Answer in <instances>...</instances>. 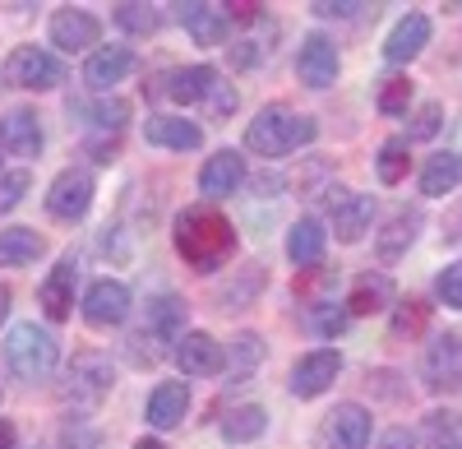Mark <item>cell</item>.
Here are the masks:
<instances>
[{
	"label": "cell",
	"instance_id": "obj_30",
	"mask_svg": "<svg viewBox=\"0 0 462 449\" xmlns=\"http://www.w3.org/2000/svg\"><path fill=\"white\" fill-rule=\"evenodd\" d=\"M462 185V154L453 148V154H430L426 167H420V195H430V200H444L453 195Z\"/></svg>",
	"mask_w": 462,
	"mask_h": 449
},
{
	"label": "cell",
	"instance_id": "obj_7",
	"mask_svg": "<svg viewBox=\"0 0 462 449\" xmlns=\"http://www.w3.org/2000/svg\"><path fill=\"white\" fill-rule=\"evenodd\" d=\"M93 195H97L93 172H88V167H65V172L47 185V213H51L56 222H79V218L93 209Z\"/></svg>",
	"mask_w": 462,
	"mask_h": 449
},
{
	"label": "cell",
	"instance_id": "obj_10",
	"mask_svg": "<svg viewBox=\"0 0 462 449\" xmlns=\"http://www.w3.org/2000/svg\"><path fill=\"white\" fill-rule=\"evenodd\" d=\"M337 70H342V56L333 47V37L328 33H305L300 47H296V74H300V84L305 89H328L337 80Z\"/></svg>",
	"mask_w": 462,
	"mask_h": 449
},
{
	"label": "cell",
	"instance_id": "obj_3",
	"mask_svg": "<svg viewBox=\"0 0 462 449\" xmlns=\"http://www.w3.org/2000/svg\"><path fill=\"white\" fill-rule=\"evenodd\" d=\"M111 385H116L111 357L97 352V348H84V352L69 357L65 376L56 380V403L60 407H74V413H93V407L111 394Z\"/></svg>",
	"mask_w": 462,
	"mask_h": 449
},
{
	"label": "cell",
	"instance_id": "obj_52",
	"mask_svg": "<svg viewBox=\"0 0 462 449\" xmlns=\"http://www.w3.org/2000/svg\"><path fill=\"white\" fill-rule=\"evenodd\" d=\"M134 449H167V444H162L158 435H139V440H134Z\"/></svg>",
	"mask_w": 462,
	"mask_h": 449
},
{
	"label": "cell",
	"instance_id": "obj_4",
	"mask_svg": "<svg viewBox=\"0 0 462 449\" xmlns=\"http://www.w3.org/2000/svg\"><path fill=\"white\" fill-rule=\"evenodd\" d=\"M60 361V343H56V333L42 329L37 320H19L10 333H5V366L14 370V376L23 385H37V380H47L51 370Z\"/></svg>",
	"mask_w": 462,
	"mask_h": 449
},
{
	"label": "cell",
	"instance_id": "obj_12",
	"mask_svg": "<svg viewBox=\"0 0 462 449\" xmlns=\"http://www.w3.org/2000/svg\"><path fill=\"white\" fill-rule=\"evenodd\" d=\"M97 37H102V19L97 14H88V10H74V5H65V10H56L51 14V47H60V51H97Z\"/></svg>",
	"mask_w": 462,
	"mask_h": 449
},
{
	"label": "cell",
	"instance_id": "obj_49",
	"mask_svg": "<svg viewBox=\"0 0 462 449\" xmlns=\"http://www.w3.org/2000/svg\"><path fill=\"white\" fill-rule=\"evenodd\" d=\"M263 61V51H254V42H236L231 47V65H241V70H254Z\"/></svg>",
	"mask_w": 462,
	"mask_h": 449
},
{
	"label": "cell",
	"instance_id": "obj_11",
	"mask_svg": "<svg viewBox=\"0 0 462 449\" xmlns=\"http://www.w3.org/2000/svg\"><path fill=\"white\" fill-rule=\"evenodd\" d=\"M171 357H176V366H180V376H195V380L226 370V348L213 339V333H204V329H189L185 339L171 348Z\"/></svg>",
	"mask_w": 462,
	"mask_h": 449
},
{
	"label": "cell",
	"instance_id": "obj_2",
	"mask_svg": "<svg viewBox=\"0 0 462 449\" xmlns=\"http://www.w3.org/2000/svg\"><path fill=\"white\" fill-rule=\"evenodd\" d=\"M315 135H319L315 117H305V111H296L287 102H268L245 126V148L254 158H287V154H296V148L315 144Z\"/></svg>",
	"mask_w": 462,
	"mask_h": 449
},
{
	"label": "cell",
	"instance_id": "obj_8",
	"mask_svg": "<svg viewBox=\"0 0 462 449\" xmlns=\"http://www.w3.org/2000/svg\"><path fill=\"white\" fill-rule=\"evenodd\" d=\"M337 376H342V352L337 348H315V352L296 357L291 376H287V389H291V398H319V394L333 389Z\"/></svg>",
	"mask_w": 462,
	"mask_h": 449
},
{
	"label": "cell",
	"instance_id": "obj_24",
	"mask_svg": "<svg viewBox=\"0 0 462 449\" xmlns=\"http://www.w3.org/2000/svg\"><path fill=\"white\" fill-rule=\"evenodd\" d=\"M130 70H134V51H130V47H97V51L84 61V84H88L93 93H111Z\"/></svg>",
	"mask_w": 462,
	"mask_h": 449
},
{
	"label": "cell",
	"instance_id": "obj_51",
	"mask_svg": "<svg viewBox=\"0 0 462 449\" xmlns=\"http://www.w3.org/2000/svg\"><path fill=\"white\" fill-rule=\"evenodd\" d=\"M10 306H14V292L0 283V324H5V315H10Z\"/></svg>",
	"mask_w": 462,
	"mask_h": 449
},
{
	"label": "cell",
	"instance_id": "obj_26",
	"mask_svg": "<svg viewBox=\"0 0 462 449\" xmlns=\"http://www.w3.org/2000/svg\"><path fill=\"white\" fill-rule=\"evenodd\" d=\"M268 287V269L259 265H241L236 274H231L226 283H222V292H217V311H226V315H236V311H245V306H254V296Z\"/></svg>",
	"mask_w": 462,
	"mask_h": 449
},
{
	"label": "cell",
	"instance_id": "obj_46",
	"mask_svg": "<svg viewBox=\"0 0 462 449\" xmlns=\"http://www.w3.org/2000/svg\"><path fill=\"white\" fill-rule=\"evenodd\" d=\"M231 23H254L263 14V5H254V0H231V5H222Z\"/></svg>",
	"mask_w": 462,
	"mask_h": 449
},
{
	"label": "cell",
	"instance_id": "obj_45",
	"mask_svg": "<svg viewBox=\"0 0 462 449\" xmlns=\"http://www.w3.org/2000/svg\"><path fill=\"white\" fill-rule=\"evenodd\" d=\"M361 10H370V5H361V0H315L310 5L315 19H356Z\"/></svg>",
	"mask_w": 462,
	"mask_h": 449
},
{
	"label": "cell",
	"instance_id": "obj_23",
	"mask_svg": "<svg viewBox=\"0 0 462 449\" xmlns=\"http://www.w3.org/2000/svg\"><path fill=\"white\" fill-rule=\"evenodd\" d=\"M426 42H430V19L411 10V14H402L393 23L389 37H383V61H389V65H407V61H416L420 51H426Z\"/></svg>",
	"mask_w": 462,
	"mask_h": 449
},
{
	"label": "cell",
	"instance_id": "obj_39",
	"mask_svg": "<svg viewBox=\"0 0 462 449\" xmlns=\"http://www.w3.org/2000/svg\"><path fill=\"white\" fill-rule=\"evenodd\" d=\"M379 111L383 117H407V107H411V80L407 74H389V80H379Z\"/></svg>",
	"mask_w": 462,
	"mask_h": 449
},
{
	"label": "cell",
	"instance_id": "obj_43",
	"mask_svg": "<svg viewBox=\"0 0 462 449\" xmlns=\"http://www.w3.org/2000/svg\"><path fill=\"white\" fill-rule=\"evenodd\" d=\"M236 107H241V93L231 89L226 80H217V84H213V93L204 98V111H208L213 121H226V117H236Z\"/></svg>",
	"mask_w": 462,
	"mask_h": 449
},
{
	"label": "cell",
	"instance_id": "obj_20",
	"mask_svg": "<svg viewBox=\"0 0 462 449\" xmlns=\"http://www.w3.org/2000/svg\"><path fill=\"white\" fill-rule=\"evenodd\" d=\"M185 413H189V385L185 380H162L143 403V417L152 431H176L185 422Z\"/></svg>",
	"mask_w": 462,
	"mask_h": 449
},
{
	"label": "cell",
	"instance_id": "obj_53",
	"mask_svg": "<svg viewBox=\"0 0 462 449\" xmlns=\"http://www.w3.org/2000/svg\"><path fill=\"white\" fill-rule=\"evenodd\" d=\"M0 176H5V167H0Z\"/></svg>",
	"mask_w": 462,
	"mask_h": 449
},
{
	"label": "cell",
	"instance_id": "obj_19",
	"mask_svg": "<svg viewBox=\"0 0 462 449\" xmlns=\"http://www.w3.org/2000/svg\"><path fill=\"white\" fill-rule=\"evenodd\" d=\"M393 278L389 274H379V269H365L352 278V292H346V311H352V320H365V315H379V311H389L393 306Z\"/></svg>",
	"mask_w": 462,
	"mask_h": 449
},
{
	"label": "cell",
	"instance_id": "obj_15",
	"mask_svg": "<svg viewBox=\"0 0 462 449\" xmlns=\"http://www.w3.org/2000/svg\"><path fill=\"white\" fill-rule=\"evenodd\" d=\"M370 222H374V195H356V191H346L342 200L328 204V228L342 246H356L365 232H370Z\"/></svg>",
	"mask_w": 462,
	"mask_h": 449
},
{
	"label": "cell",
	"instance_id": "obj_48",
	"mask_svg": "<svg viewBox=\"0 0 462 449\" xmlns=\"http://www.w3.org/2000/svg\"><path fill=\"white\" fill-rule=\"evenodd\" d=\"M374 449H416V435L407 426H393V431H383Z\"/></svg>",
	"mask_w": 462,
	"mask_h": 449
},
{
	"label": "cell",
	"instance_id": "obj_22",
	"mask_svg": "<svg viewBox=\"0 0 462 449\" xmlns=\"http://www.w3.org/2000/svg\"><path fill=\"white\" fill-rule=\"evenodd\" d=\"M143 144L152 148H171V154H195L204 144L199 121H185V117H148L143 121Z\"/></svg>",
	"mask_w": 462,
	"mask_h": 449
},
{
	"label": "cell",
	"instance_id": "obj_14",
	"mask_svg": "<svg viewBox=\"0 0 462 449\" xmlns=\"http://www.w3.org/2000/svg\"><path fill=\"white\" fill-rule=\"evenodd\" d=\"M324 444L328 449H365L370 444V407L333 403V413L324 417Z\"/></svg>",
	"mask_w": 462,
	"mask_h": 449
},
{
	"label": "cell",
	"instance_id": "obj_16",
	"mask_svg": "<svg viewBox=\"0 0 462 449\" xmlns=\"http://www.w3.org/2000/svg\"><path fill=\"white\" fill-rule=\"evenodd\" d=\"M42 144H47V135H42V121H37L32 107H14V111L0 117V148H5V154L37 158V154H42Z\"/></svg>",
	"mask_w": 462,
	"mask_h": 449
},
{
	"label": "cell",
	"instance_id": "obj_5",
	"mask_svg": "<svg viewBox=\"0 0 462 449\" xmlns=\"http://www.w3.org/2000/svg\"><path fill=\"white\" fill-rule=\"evenodd\" d=\"M5 84L28 93H51L65 84V61L47 47H14L5 56Z\"/></svg>",
	"mask_w": 462,
	"mask_h": 449
},
{
	"label": "cell",
	"instance_id": "obj_40",
	"mask_svg": "<svg viewBox=\"0 0 462 449\" xmlns=\"http://www.w3.org/2000/svg\"><path fill=\"white\" fill-rule=\"evenodd\" d=\"M352 324V311L346 306H333V302H324V306H315L310 311V329L319 333V339H337V333Z\"/></svg>",
	"mask_w": 462,
	"mask_h": 449
},
{
	"label": "cell",
	"instance_id": "obj_6",
	"mask_svg": "<svg viewBox=\"0 0 462 449\" xmlns=\"http://www.w3.org/2000/svg\"><path fill=\"white\" fill-rule=\"evenodd\" d=\"M420 380L430 394H462V329H444L426 343Z\"/></svg>",
	"mask_w": 462,
	"mask_h": 449
},
{
	"label": "cell",
	"instance_id": "obj_34",
	"mask_svg": "<svg viewBox=\"0 0 462 449\" xmlns=\"http://www.w3.org/2000/svg\"><path fill=\"white\" fill-rule=\"evenodd\" d=\"M411 167V139L407 135H393V139H383L379 144V154H374V172L383 185H398Z\"/></svg>",
	"mask_w": 462,
	"mask_h": 449
},
{
	"label": "cell",
	"instance_id": "obj_36",
	"mask_svg": "<svg viewBox=\"0 0 462 449\" xmlns=\"http://www.w3.org/2000/svg\"><path fill=\"white\" fill-rule=\"evenodd\" d=\"M333 283H337V274L319 265V269H300V274H296V283H291V292H296V302H305V311H315V306H324V302H328Z\"/></svg>",
	"mask_w": 462,
	"mask_h": 449
},
{
	"label": "cell",
	"instance_id": "obj_31",
	"mask_svg": "<svg viewBox=\"0 0 462 449\" xmlns=\"http://www.w3.org/2000/svg\"><path fill=\"white\" fill-rule=\"evenodd\" d=\"M143 329L152 333V339H171V343H180L185 333H189V329H185V302H180V296H171V292L152 296Z\"/></svg>",
	"mask_w": 462,
	"mask_h": 449
},
{
	"label": "cell",
	"instance_id": "obj_13",
	"mask_svg": "<svg viewBox=\"0 0 462 449\" xmlns=\"http://www.w3.org/2000/svg\"><path fill=\"white\" fill-rule=\"evenodd\" d=\"M241 185H245V158H241V148H217L213 158H204V167H199V195H208V204L236 195Z\"/></svg>",
	"mask_w": 462,
	"mask_h": 449
},
{
	"label": "cell",
	"instance_id": "obj_25",
	"mask_svg": "<svg viewBox=\"0 0 462 449\" xmlns=\"http://www.w3.org/2000/svg\"><path fill=\"white\" fill-rule=\"evenodd\" d=\"M324 246H328V232H324L319 218H296L287 228V259L296 265V274L300 269H319Z\"/></svg>",
	"mask_w": 462,
	"mask_h": 449
},
{
	"label": "cell",
	"instance_id": "obj_50",
	"mask_svg": "<svg viewBox=\"0 0 462 449\" xmlns=\"http://www.w3.org/2000/svg\"><path fill=\"white\" fill-rule=\"evenodd\" d=\"M19 444V431H14V422H5L0 417V449H14Z\"/></svg>",
	"mask_w": 462,
	"mask_h": 449
},
{
	"label": "cell",
	"instance_id": "obj_21",
	"mask_svg": "<svg viewBox=\"0 0 462 449\" xmlns=\"http://www.w3.org/2000/svg\"><path fill=\"white\" fill-rule=\"evenodd\" d=\"M176 10V23L195 37L199 47H222V37L231 28L226 10L222 5H204V0H189V5H171Z\"/></svg>",
	"mask_w": 462,
	"mask_h": 449
},
{
	"label": "cell",
	"instance_id": "obj_18",
	"mask_svg": "<svg viewBox=\"0 0 462 449\" xmlns=\"http://www.w3.org/2000/svg\"><path fill=\"white\" fill-rule=\"evenodd\" d=\"M74 283H79V265H74V255H60V265L42 278L37 287V302H42L47 320H69L74 315Z\"/></svg>",
	"mask_w": 462,
	"mask_h": 449
},
{
	"label": "cell",
	"instance_id": "obj_42",
	"mask_svg": "<svg viewBox=\"0 0 462 449\" xmlns=\"http://www.w3.org/2000/svg\"><path fill=\"white\" fill-rule=\"evenodd\" d=\"M28 185H32V172H28V167H14V172L0 176V213L19 209V200L28 195Z\"/></svg>",
	"mask_w": 462,
	"mask_h": 449
},
{
	"label": "cell",
	"instance_id": "obj_32",
	"mask_svg": "<svg viewBox=\"0 0 462 449\" xmlns=\"http://www.w3.org/2000/svg\"><path fill=\"white\" fill-rule=\"evenodd\" d=\"M263 357H268V348H263L259 333H241V339H231L226 343V385H245L254 370L263 366Z\"/></svg>",
	"mask_w": 462,
	"mask_h": 449
},
{
	"label": "cell",
	"instance_id": "obj_33",
	"mask_svg": "<svg viewBox=\"0 0 462 449\" xmlns=\"http://www.w3.org/2000/svg\"><path fill=\"white\" fill-rule=\"evenodd\" d=\"M430 329V306L420 296H407V302L393 306V320H389V343H416L420 333Z\"/></svg>",
	"mask_w": 462,
	"mask_h": 449
},
{
	"label": "cell",
	"instance_id": "obj_1",
	"mask_svg": "<svg viewBox=\"0 0 462 449\" xmlns=\"http://www.w3.org/2000/svg\"><path fill=\"white\" fill-rule=\"evenodd\" d=\"M171 246H176V255L185 259V269L217 274L222 265H231V255H236L241 237H236V228L222 218V209H213V204H189V209H180L176 222H171Z\"/></svg>",
	"mask_w": 462,
	"mask_h": 449
},
{
	"label": "cell",
	"instance_id": "obj_41",
	"mask_svg": "<svg viewBox=\"0 0 462 449\" xmlns=\"http://www.w3.org/2000/svg\"><path fill=\"white\" fill-rule=\"evenodd\" d=\"M444 130V102H420L407 126V139H435Z\"/></svg>",
	"mask_w": 462,
	"mask_h": 449
},
{
	"label": "cell",
	"instance_id": "obj_35",
	"mask_svg": "<svg viewBox=\"0 0 462 449\" xmlns=\"http://www.w3.org/2000/svg\"><path fill=\"white\" fill-rule=\"evenodd\" d=\"M79 117H88V126L93 130H102V135H121L125 130V121H130V102L125 98H97L93 107H79Z\"/></svg>",
	"mask_w": 462,
	"mask_h": 449
},
{
	"label": "cell",
	"instance_id": "obj_29",
	"mask_svg": "<svg viewBox=\"0 0 462 449\" xmlns=\"http://www.w3.org/2000/svg\"><path fill=\"white\" fill-rule=\"evenodd\" d=\"M217 431L226 444H250L268 431V413L259 403H236V407H226V413L217 417Z\"/></svg>",
	"mask_w": 462,
	"mask_h": 449
},
{
	"label": "cell",
	"instance_id": "obj_27",
	"mask_svg": "<svg viewBox=\"0 0 462 449\" xmlns=\"http://www.w3.org/2000/svg\"><path fill=\"white\" fill-rule=\"evenodd\" d=\"M217 80L222 74L213 65H176V70H167V98L180 102V107H195L213 93Z\"/></svg>",
	"mask_w": 462,
	"mask_h": 449
},
{
	"label": "cell",
	"instance_id": "obj_9",
	"mask_svg": "<svg viewBox=\"0 0 462 449\" xmlns=\"http://www.w3.org/2000/svg\"><path fill=\"white\" fill-rule=\"evenodd\" d=\"M130 306H134V296L121 278H97L88 292H84V320L88 329H121L130 320Z\"/></svg>",
	"mask_w": 462,
	"mask_h": 449
},
{
	"label": "cell",
	"instance_id": "obj_37",
	"mask_svg": "<svg viewBox=\"0 0 462 449\" xmlns=\"http://www.w3.org/2000/svg\"><path fill=\"white\" fill-rule=\"evenodd\" d=\"M111 19H116V28H125L130 37H152V33H158V23H162V14L152 10V5H139V0H125V5H116Z\"/></svg>",
	"mask_w": 462,
	"mask_h": 449
},
{
	"label": "cell",
	"instance_id": "obj_28",
	"mask_svg": "<svg viewBox=\"0 0 462 449\" xmlns=\"http://www.w3.org/2000/svg\"><path fill=\"white\" fill-rule=\"evenodd\" d=\"M47 255V237L32 228H5L0 232V269H28Z\"/></svg>",
	"mask_w": 462,
	"mask_h": 449
},
{
	"label": "cell",
	"instance_id": "obj_44",
	"mask_svg": "<svg viewBox=\"0 0 462 449\" xmlns=\"http://www.w3.org/2000/svg\"><path fill=\"white\" fill-rule=\"evenodd\" d=\"M435 292H439V302H444L448 311H462V259H457V265H444V269H439Z\"/></svg>",
	"mask_w": 462,
	"mask_h": 449
},
{
	"label": "cell",
	"instance_id": "obj_17",
	"mask_svg": "<svg viewBox=\"0 0 462 449\" xmlns=\"http://www.w3.org/2000/svg\"><path fill=\"white\" fill-rule=\"evenodd\" d=\"M426 228V213H420L416 204L411 209H398L389 222L379 228V237H374V255H379V265H398V259L411 250V241H416V232Z\"/></svg>",
	"mask_w": 462,
	"mask_h": 449
},
{
	"label": "cell",
	"instance_id": "obj_47",
	"mask_svg": "<svg viewBox=\"0 0 462 449\" xmlns=\"http://www.w3.org/2000/svg\"><path fill=\"white\" fill-rule=\"evenodd\" d=\"M439 237H444V246H457V241H462V200L444 213V232H439Z\"/></svg>",
	"mask_w": 462,
	"mask_h": 449
},
{
	"label": "cell",
	"instance_id": "obj_38",
	"mask_svg": "<svg viewBox=\"0 0 462 449\" xmlns=\"http://www.w3.org/2000/svg\"><path fill=\"white\" fill-rule=\"evenodd\" d=\"M420 435H426L430 444L439 449H462V413H430L426 422H420Z\"/></svg>",
	"mask_w": 462,
	"mask_h": 449
}]
</instances>
